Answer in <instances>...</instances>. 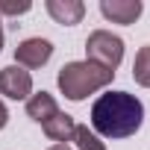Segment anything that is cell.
I'll return each mask as SVG.
<instances>
[{"label": "cell", "mask_w": 150, "mask_h": 150, "mask_svg": "<svg viewBox=\"0 0 150 150\" xmlns=\"http://www.w3.org/2000/svg\"><path fill=\"white\" fill-rule=\"evenodd\" d=\"M144 121V106L129 91H106L91 106V129L103 138H129Z\"/></svg>", "instance_id": "cell-1"}, {"label": "cell", "mask_w": 150, "mask_h": 150, "mask_svg": "<svg viewBox=\"0 0 150 150\" xmlns=\"http://www.w3.org/2000/svg\"><path fill=\"white\" fill-rule=\"evenodd\" d=\"M112 77H115V71H106V68H100V65L83 59V62H68V65H62L56 83H59V91H62L68 100H86L88 94L106 88V86L112 83Z\"/></svg>", "instance_id": "cell-2"}, {"label": "cell", "mask_w": 150, "mask_h": 150, "mask_svg": "<svg viewBox=\"0 0 150 150\" xmlns=\"http://www.w3.org/2000/svg\"><path fill=\"white\" fill-rule=\"evenodd\" d=\"M86 53H88V62H94L106 71H115L124 59V41L118 35H112L109 30H94L86 38Z\"/></svg>", "instance_id": "cell-3"}, {"label": "cell", "mask_w": 150, "mask_h": 150, "mask_svg": "<svg viewBox=\"0 0 150 150\" xmlns=\"http://www.w3.org/2000/svg\"><path fill=\"white\" fill-rule=\"evenodd\" d=\"M0 94L9 100H30L33 97V77L21 65H9L0 71Z\"/></svg>", "instance_id": "cell-4"}, {"label": "cell", "mask_w": 150, "mask_h": 150, "mask_svg": "<svg viewBox=\"0 0 150 150\" xmlns=\"http://www.w3.org/2000/svg\"><path fill=\"white\" fill-rule=\"evenodd\" d=\"M53 56V44L47 38H24L15 47V62L21 68H41Z\"/></svg>", "instance_id": "cell-5"}, {"label": "cell", "mask_w": 150, "mask_h": 150, "mask_svg": "<svg viewBox=\"0 0 150 150\" xmlns=\"http://www.w3.org/2000/svg\"><path fill=\"white\" fill-rule=\"evenodd\" d=\"M100 12L112 24H135L144 12L141 0H100Z\"/></svg>", "instance_id": "cell-6"}, {"label": "cell", "mask_w": 150, "mask_h": 150, "mask_svg": "<svg viewBox=\"0 0 150 150\" xmlns=\"http://www.w3.org/2000/svg\"><path fill=\"white\" fill-rule=\"evenodd\" d=\"M47 12L56 24L62 27H74V24H80L83 15H86V6L80 3V0H47Z\"/></svg>", "instance_id": "cell-7"}, {"label": "cell", "mask_w": 150, "mask_h": 150, "mask_svg": "<svg viewBox=\"0 0 150 150\" xmlns=\"http://www.w3.org/2000/svg\"><path fill=\"white\" fill-rule=\"evenodd\" d=\"M41 129H44V135L50 138V141H59V144H68L71 138H74V129H77V124H74V118L71 115H65V112H56L47 124H41Z\"/></svg>", "instance_id": "cell-8"}, {"label": "cell", "mask_w": 150, "mask_h": 150, "mask_svg": "<svg viewBox=\"0 0 150 150\" xmlns=\"http://www.w3.org/2000/svg\"><path fill=\"white\" fill-rule=\"evenodd\" d=\"M56 112H59V103H56V97L47 94V91H38V94H33V97L27 100V115H30L33 121H38V124H47Z\"/></svg>", "instance_id": "cell-9"}, {"label": "cell", "mask_w": 150, "mask_h": 150, "mask_svg": "<svg viewBox=\"0 0 150 150\" xmlns=\"http://www.w3.org/2000/svg\"><path fill=\"white\" fill-rule=\"evenodd\" d=\"M132 80L144 88H150V44L141 47L135 53V62H132Z\"/></svg>", "instance_id": "cell-10"}, {"label": "cell", "mask_w": 150, "mask_h": 150, "mask_svg": "<svg viewBox=\"0 0 150 150\" xmlns=\"http://www.w3.org/2000/svg\"><path fill=\"white\" fill-rule=\"evenodd\" d=\"M71 141L77 144V150H106V144L100 141V135L94 129H88V127H80V124H77V129H74Z\"/></svg>", "instance_id": "cell-11"}, {"label": "cell", "mask_w": 150, "mask_h": 150, "mask_svg": "<svg viewBox=\"0 0 150 150\" xmlns=\"http://www.w3.org/2000/svg\"><path fill=\"white\" fill-rule=\"evenodd\" d=\"M30 9H33L30 0H21V3H6V0H0V15H24Z\"/></svg>", "instance_id": "cell-12"}, {"label": "cell", "mask_w": 150, "mask_h": 150, "mask_svg": "<svg viewBox=\"0 0 150 150\" xmlns=\"http://www.w3.org/2000/svg\"><path fill=\"white\" fill-rule=\"evenodd\" d=\"M9 124V112H6V106H3V100H0V129H3Z\"/></svg>", "instance_id": "cell-13"}, {"label": "cell", "mask_w": 150, "mask_h": 150, "mask_svg": "<svg viewBox=\"0 0 150 150\" xmlns=\"http://www.w3.org/2000/svg\"><path fill=\"white\" fill-rule=\"evenodd\" d=\"M50 150H71V147H68V144H53Z\"/></svg>", "instance_id": "cell-14"}, {"label": "cell", "mask_w": 150, "mask_h": 150, "mask_svg": "<svg viewBox=\"0 0 150 150\" xmlns=\"http://www.w3.org/2000/svg\"><path fill=\"white\" fill-rule=\"evenodd\" d=\"M0 50H3V27H0Z\"/></svg>", "instance_id": "cell-15"}]
</instances>
